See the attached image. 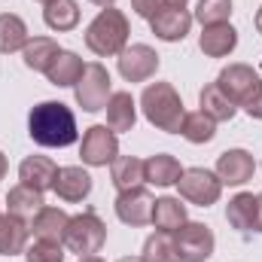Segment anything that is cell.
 <instances>
[{"mask_svg": "<svg viewBox=\"0 0 262 262\" xmlns=\"http://www.w3.org/2000/svg\"><path fill=\"white\" fill-rule=\"evenodd\" d=\"M28 134L40 146H70L76 140V116L61 101H43L28 116Z\"/></svg>", "mask_w": 262, "mask_h": 262, "instance_id": "1", "label": "cell"}, {"mask_svg": "<svg viewBox=\"0 0 262 262\" xmlns=\"http://www.w3.org/2000/svg\"><path fill=\"white\" fill-rule=\"evenodd\" d=\"M140 110H143L146 122L156 125L159 131L180 134L186 110H183V101L171 82H149L140 95Z\"/></svg>", "mask_w": 262, "mask_h": 262, "instance_id": "2", "label": "cell"}, {"mask_svg": "<svg viewBox=\"0 0 262 262\" xmlns=\"http://www.w3.org/2000/svg\"><path fill=\"white\" fill-rule=\"evenodd\" d=\"M85 46L101 58L119 55L128 46V18H125V12H119L113 6L101 9L92 18V25L85 28Z\"/></svg>", "mask_w": 262, "mask_h": 262, "instance_id": "3", "label": "cell"}, {"mask_svg": "<svg viewBox=\"0 0 262 262\" xmlns=\"http://www.w3.org/2000/svg\"><path fill=\"white\" fill-rule=\"evenodd\" d=\"M104 241H107V226H104V220L95 210L70 216L67 232H64V247L70 253L92 256V253H98L104 247Z\"/></svg>", "mask_w": 262, "mask_h": 262, "instance_id": "4", "label": "cell"}, {"mask_svg": "<svg viewBox=\"0 0 262 262\" xmlns=\"http://www.w3.org/2000/svg\"><path fill=\"white\" fill-rule=\"evenodd\" d=\"M110 70L104 64H85L82 70V76L76 79V85H73V95H76V104L85 110V113H98V110H104L107 107V101H110Z\"/></svg>", "mask_w": 262, "mask_h": 262, "instance_id": "5", "label": "cell"}, {"mask_svg": "<svg viewBox=\"0 0 262 262\" xmlns=\"http://www.w3.org/2000/svg\"><path fill=\"white\" fill-rule=\"evenodd\" d=\"M177 189H180V198L192 201L198 207H210V204H216L220 195H223V180L216 177V171L186 168L183 177L177 180Z\"/></svg>", "mask_w": 262, "mask_h": 262, "instance_id": "6", "label": "cell"}, {"mask_svg": "<svg viewBox=\"0 0 262 262\" xmlns=\"http://www.w3.org/2000/svg\"><path fill=\"white\" fill-rule=\"evenodd\" d=\"M174 244H177V256L180 262H207L213 247H216V238L210 232V226L204 223H183L177 232H174Z\"/></svg>", "mask_w": 262, "mask_h": 262, "instance_id": "7", "label": "cell"}, {"mask_svg": "<svg viewBox=\"0 0 262 262\" xmlns=\"http://www.w3.org/2000/svg\"><path fill=\"white\" fill-rule=\"evenodd\" d=\"M79 156H82V162L92 165V168H107V165H113L116 156H119L116 131L110 128V125H92V128L82 134Z\"/></svg>", "mask_w": 262, "mask_h": 262, "instance_id": "8", "label": "cell"}, {"mask_svg": "<svg viewBox=\"0 0 262 262\" xmlns=\"http://www.w3.org/2000/svg\"><path fill=\"white\" fill-rule=\"evenodd\" d=\"M156 70H159V55L146 43H134L119 52V73L128 82H146L149 76H156Z\"/></svg>", "mask_w": 262, "mask_h": 262, "instance_id": "9", "label": "cell"}, {"mask_svg": "<svg viewBox=\"0 0 262 262\" xmlns=\"http://www.w3.org/2000/svg\"><path fill=\"white\" fill-rule=\"evenodd\" d=\"M259 73L253 70L250 64H229L220 70V76H216V85L223 89V95L235 104V107H241L244 101H247V95L259 85Z\"/></svg>", "mask_w": 262, "mask_h": 262, "instance_id": "10", "label": "cell"}, {"mask_svg": "<svg viewBox=\"0 0 262 262\" xmlns=\"http://www.w3.org/2000/svg\"><path fill=\"white\" fill-rule=\"evenodd\" d=\"M152 204H156V198L143 186H137V189L116 195V216L125 226H146V223H152Z\"/></svg>", "mask_w": 262, "mask_h": 262, "instance_id": "11", "label": "cell"}, {"mask_svg": "<svg viewBox=\"0 0 262 262\" xmlns=\"http://www.w3.org/2000/svg\"><path fill=\"white\" fill-rule=\"evenodd\" d=\"M256 171V162L247 149H226L216 159V177L223 180V186H244Z\"/></svg>", "mask_w": 262, "mask_h": 262, "instance_id": "12", "label": "cell"}, {"mask_svg": "<svg viewBox=\"0 0 262 262\" xmlns=\"http://www.w3.org/2000/svg\"><path fill=\"white\" fill-rule=\"evenodd\" d=\"M55 177H58V165L49 159V156H28L21 165H18V180L37 192H46L55 186Z\"/></svg>", "mask_w": 262, "mask_h": 262, "instance_id": "13", "label": "cell"}, {"mask_svg": "<svg viewBox=\"0 0 262 262\" xmlns=\"http://www.w3.org/2000/svg\"><path fill=\"white\" fill-rule=\"evenodd\" d=\"M149 28H152V34H156L159 40H165V43H180V40L189 34V28H192V15H189L186 9L168 6V9H162L156 18H149Z\"/></svg>", "mask_w": 262, "mask_h": 262, "instance_id": "14", "label": "cell"}, {"mask_svg": "<svg viewBox=\"0 0 262 262\" xmlns=\"http://www.w3.org/2000/svg\"><path fill=\"white\" fill-rule=\"evenodd\" d=\"M235 46H238V31H235L229 21L210 25V28H204L201 37H198V49H201L207 58H226L229 52H235Z\"/></svg>", "mask_w": 262, "mask_h": 262, "instance_id": "15", "label": "cell"}, {"mask_svg": "<svg viewBox=\"0 0 262 262\" xmlns=\"http://www.w3.org/2000/svg\"><path fill=\"white\" fill-rule=\"evenodd\" d=\"M67 223H70V216H67L61 207L43 204V207L34 213V220H31V235H34V238H43V241H61V244H64Z\"/></svg>", "mask_w": 262, "mask_h": 262, "instance_id": "16", "label": "cell"}, {"mask_svg": "<svg viewBox=\"0 0 262 262\" xmlns=\"http://www.w3.org/2000/svg\"><path fill=\"white\" fill-rule=\"evenodd\" d=\"M55 195L61 201H82V198L92 192V177L85 168L79 165H67V168H58V177H55Z\"/></svg>", "mask_w": 262, "mask_h": 262, "instance_id": "17", "label": "cell"}, {"mask_svg": "<svg viewBox=\"0 0 262 262\" xmlns=\"http://www.w3.org/2000/svg\"><path fill=\"white\" fill-rule=\"evenodd\" d=\"M31 226L12 213H0V256H18L28 250Z\"/></svg>", "mask_w": 262, "mask_h": 262, "instance_id": "18", "label": "cell"}, {"mask_svg": "<svg viewBox=\"0 0 262 262\" xmlns=\"http://www.w3.org/2000/svg\"><path fill=\"white\" fill-rule=\"evenodd\" d=\"M183 177V168L174 156L168 152H159V156H149L143 162V180L152 183V186H174L177 180Z\"/></svg>", "mask_w": 262, "mask_h": 262, "instance_id": "19", "label": "cell"}, {"mask_svg": "<svg viewBox=\"0 0 262 262\" xmlns=\"http://www.w3.org/2000/svg\"><path fill=\"white\" fill-rule=\"evenodd\" d=\"M82 70H85L82 58L76 52H70V49H61L52 58V64L46 67V79L52 85H58V89H67V85H76V79L82 76Z\"/></svg>", "mask_w": 262, "mask_h": 262, "instance_id": "20", "label": "cell"}, {"mask_svg": "<svg viewBox=\"0 0 262 262\" xmlns=\"http://www.w3.org/2000/svg\"><path fill=\"white\" fill-rule=\"evenodd\" d=\"M104 110H107V125L113 131H131L137 122V104L131 92H113Z\"/></svg>", "mask_w": 262, "mask_h": 262, "instance_id": "21", "label": "cell"}, {"mask_svg": "<svg viewBox=\"0 0 262 262\" xmlns=\"http://www.w3.org/2000/svg\"><path fill=\"white\" fill-rule=\"evenodd\" d=\"M110 177H113V186L119 192H128L143 186V162L137 156H116V162L110 165Z\"/></svg>", "mask_w": 262, "mask_h": 262, "instance_id": "22", "label": "cell"}, {"mask_svg": "<svg viewBox=\"0 0 262 262\" xmlns=\"http://www.w3.org/2000/svg\"><path fill=\"white\" fill-rule=\"evenodd\" d=\"M198 104H201V113H204V116H210L213 122H229V119L238 113V107L223 95V89H220L216 82H210V85H204V89H201Z\"/></svg>", "mask_w": 262, "mask_h": 262, "instance_id": "23", "label": "cell"}, {"mask_svg": "<svg viewBox=\"0 0 262 262\" xmlns=\"http://www.w3.org/2000/svg\"><path fill=\"white\" fill-rule=\"evenodd\" d=\"M46 201H43V192H37V189H31V186H25V183H18V186H12L9 189V195H6V210L12 213V216H18V220H34V213L43 207Z\"/></svg>", "mask_w": 262, "mask_h": 262, "instance_id": "24", "label": "cell"}, {"mask_svg": "<svg viewBox=\"0 0 262 262\" xmlns=\"http://www.w3.org/2000/svg\"><path fill=\"white\" fill-rule=\"evenodd\" d=\"M186 223V204H180V198H156L152 204V226L159 232H177Z\"/></svg>", "mask_w": 262, "mask_h": 262, "instance_id": "25", "label": "cell"}, {"mask_svg": "<svg viewBox=\"0 0 262 262\" xmlns=\"http://www.w3.org/2000/svg\"><path fill=\"white\" fill-rule=\"evenodd\" d=\"M28 25L15 15V12H0V52L12 55L18 49L28 46Z\"/></svg>", "mask_w": 262, "mask_h": 262, "instance_id": "26", "label": "cell"}, {"mask_svg": "<svg viewBox=\"0 0 262 262\" xmlns=\"http://www.w3.org/2000/svg\"><path fill=\"white\" fill-rule=\"evenodd\" d=\"M61 52V46L52 40V37H34L28 40V46L21 49V58L28 70H37V73H46V67L52 64V58Z\"/></svg>", "mask_w": 262, "mask_h": 262, "instance_id": "27", "label": "cell"}, {"mask_svg": "<svg viewBox=\"0 0 262 262\" xmlns=\"http://www.w3.org/2000/svg\"><path fill=\"white\" fill-rule=\"evenodd\" d=\"M226 220L238 232H250L256 223V195L253 192H238L226 207Z\"/></svg>", "mask_w": 262, "mask_h": 262, "instance_id": "28", "label": "cell"}, {"mask_svg": "<svg viewBox=\"0 0 262 262\" xmlns=\"http://www.w3.org/2000/svg\"><path fill=\"white\" fill-rule=\"evenodd\" d=\"M43 21L52 31H73L79 25V3L76 0H52V3H46Z\"/></svg>", "mask_w": 262, "mask_h": 262, "instance_id": "29", "label": "cell"}, {"mask_svg": "<svg viewBox=\"0 0 262 262\" xmlns=\"http://www.w3.org/2000/svg\"><path fill=\"white\" fill-rule=\"evenodd\" d=\"M143 262H180L177 256V244H174V232H156L143 241Z\"/></svg>", "mask_w": 262, "mask_h": 262, "instance_id": "30", "label": "cell"}, {"mask_svg": "<svg viewBox=\"0 0 262 262\" xmlns=\"http://www.w3.org/2000/svg\"><path fill=\"white\" fill-rule=\"evenodd\" d=\"M180 134L189 143H210L213 134H216V122L210 116H204L201 110L198 113H186L183 116V125H180Z\"/></svg>", "mask_w": 262, "mask_h": 262, "instance_id": "31", "label": "cell"}, {"mask_svg": "<svg viewBox=\"0 0 262 262\" xmlns=\"http://www.w3.org/2000/svg\"><path fill=\"white\" fill-rule=\"evenodd\" d=\"M232 15V0H198L195 6V18L201 21V28L210 25H223Z\"/></svg>", "mask_w": 262, "mask_h": 262, "instance_id": "32", "label": "cell"}, {"mask_svg": "<svg viewBox=\"0 0 262 262\" xmlns=\"http://www.w3.org/2000/svg\"><path fill=\"white\" fill-rule=\"evenodd\" d=\"M28 262H64V244L61 241H43L37 238L28 250H25Z\"/></svg>", "mask_w": 262, "mask_h": 262, "instance_id": "33", "label": "cell"}, {"mask_svg": "<svg viewBox=\"0 0 262 262\" xmlns=\"http://www.w3.org/2000/svg\"><path fill=\"white\" fill-rule=\"evenodd\" d=\"M131 9H134L140 18L149 21V18H156L162 9H168V3H165V0H131Z\"/></svg>", "mask_w": 262, "mask_h": 262, "instance_id": "34", "label": "cell"}, {"mask_svg": "<svg viewBox=\"0 0 262 262\" xmlns=\"http://www.w3.org/2000/svg\"><path fill=\"white\" fill-rule=\"evenodd\" d=\"M241 107H244V113H247L250 119H262V82L247 95V101H244Z\"/></svg>", "mask_w": 262, "mask_h": 262, "instance_id": "35", "label": "cell"}, {"mask_svg": "<svg viewBox=\"0 0 262 262\" xmlns=\"http://www.w3.org/2000/svg\"><path fill=\"white\" fill-rule=\"evenodd\" d=\"M253 232H262V192L256 195V223H253Z\"/></svg>", "mask_w": 262, "mask_h": 262, "instance_id": "36", "label": "cell"}, {"mask_svg": "<svg viewBox=\"0 0 262 262\" xmlns=\"http://www.w3.org/2000/svg\"><path fill=\"white\" fill-rule=\"evenodd\" d=\"M165 3H168V6H174V9H186V3H189V0H165Z\"/></svg>", "mask_w": 262, "mask_h": 262, "instance_id": "37", "label": "cell"}, {"mask_svg": "<svg viewBox=\"0 0 262 262\" xmlns=\"http://www.w3.org/2000/svg\"><path fill=\"white\" fill-rule=\"evenodd\" d=\"M6 168H9V165H6V156H3V152H0V180H3V177H6Z\"/></svg>", "mask_w": 262, "mask_h": 262, "instance_id": "38", "label": "cell"}, {"mask_svg": "<svg viewBox=\"0 0 262 262\" xmlns=\"http://www.w3.org/2000/svg\"><path fill=\"white\" fill-rule=\"evenodd\" d=\"M79 262H104L98 253H92V256H79Z\"/></svg>", "mask_w": 262, "mask_h": 262, "instance_id": "39", "label": "cell"}, {"mask_svg": "<svg viewBox=\"0 0 262 262\" xmlns=\"http://www.w3.org/2000/svg\"><path fill=\"white\" fill-rule=\"evenodd\" d=\"M92 3H95V6H104V9H107V6H113L116 0H92Z\"/></svg>", "mask_w": 262, "mask_h": 262, "instance_id": "40", "label": "cell"}, {"mask_svg": "<svg viewBox=\"0 0 262 262\" xmlns=\"http://www.w3.org/2000/svg\"><path fill=\"white\" fill-rule=\"evenodd\" d=\"M256 31L262 34V6H259V12H256Z\"/></svg>", "mask_w": 262, "mask_h": 262, "instance_id": "41", "label": "cell"}, {"mask_svg": "<svg viewBox=\"0 0 262 262\" xmlns=\"http://www.w3.org/2000/svg\"><path fill=\"white\" fill-rule=\"evenodd\" d=\"M119 262H143L140 256H125V259H119Z\"/></svg>", "mask_w": 262, "mask_h": 262, "instance_id": "42", "label": "cell"}, {"mask_svg": "<svg viewBox=\"0 0 262 262\" xmlns=\"http://www.w3.org/2000/svg\"><path fill=\"white\" fill-rule=\"evenodd\" d=\"M37 3H52V0H37Z\"/></svg>", "mask_w": 262, "mask_h": 262, "instance_id": "43", "label": "cell"}]
</instances>
